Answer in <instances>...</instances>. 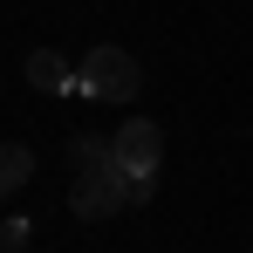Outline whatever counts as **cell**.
I'll return each mask as SVG.
<instances>
[{"instance_id":"obj_1","label":"cell","mask_w":253,"mask_h":253,"mask_svg":"<svg viewBox=\"0 0 253 253\" xmlns=\"http://www.w3.org/2000/svg\"><path fill=\"white\" fill-rule=\"evenodd\" d=\"M130 206H144V178H130L117 158L96 165V171H76V185H69V212L89 219V226H103V219H117Z\"/></svg>"},{"instance_id":"obj_2","label":"cell","mask_w":253,"mask_h":253,"mask_svg":"<svg viewBox=\"0 0 253 253\" xmlns=\"http://www.w3.org/2000/svg\"><path fill=\"white\" fill-rule=\"evenodd\" d=\"M76 89H83L89 103H130L144 89V69H137V55H124V48H89L83 62H76Z\"/></svg>"},{"instance_id":"obj_3","label":"cell","mask_w":253,"mask_h":253,"mask_svg":"<svg viewBox=\"0 0 253 253\" xmlns=\"http://www.w3.org/2000/svg\"><path fill=\"white\" fill-rule=\"evenodd\" d=\"M110 151H117V165H124L130 178H158V165H165V130L151 124V117H130V124H117Z\"/></svg>"},{"instance_id":"obj_4","label":"cell","mask_w":253,"mask_h":253,"mask_svg":"<svg viewBox=\"0 0 253 253\" xmlns=\"http://www.w3.org/2000/svg\"><path fill=\"white\" fill-rule=\"evenodd\" d=\"M28 83L42 89V96H62V89H76V69H69V55L35 48V55H28Z\"/></svg>"},{"instance_id":"obj_5","label":"cell","mask_w":253,"mask_h":253,"mask_svg":"<svg viewBox=\"0 0 253 253\" xmlns=\"http://www.w3.org/2000/svg\"><path fill=\"white\" fill-rule=\"evenodd\" d=\"M28 178H35V151H28V144H0V199L21 192Z\"/></svg>"},{"instance_id":"obj_6","label":"cell","mask_w":253,"mask_h":253,"mask_svg":"<svg viewBox=\"0 0 253 253\" xmlns=\"http://www.w3.org/2000/svg\"><path fill=\"white\" fill-rule=\"evenodd\" d=\"M69 158H76V171H96V165H110L117 151H110V137H76V144H69Z\"/></svg>"}]
</instances>
